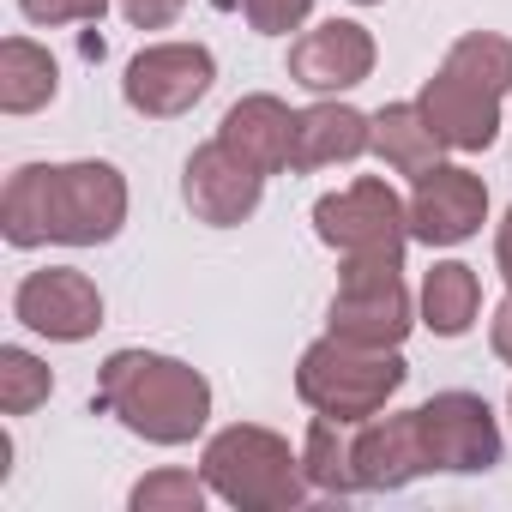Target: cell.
Segmentation results:
<instances>
[{
  "mask_svg": "<svg viewBox=\"0 0 512 512\" xmlns=\"http://www.w3.org/2000/svg\"><path fill=\"white\" fill-rule=\"evenodd\" d=\"M416 422H422V446H428L434 470H488L500 458V428H494L488 404L470 392L428 398L416 410Z\"/></svg>",
  "mask_w": 512,
  "mask_h": 512,
  "instance_id": "obj_9",
  "label": "cell"
},
{
  "mask_svg": "<svg viewBox=\"0 0 512 512\" xmlns=\"http://www.w3.org/2000/svg\"><path fill=\"white\" fill-rule=\"evenodd\" d=\"M410 332V296L398 284V260H350L332 296V338L398 350Z\"/></svg>",
  "mask_w": 512,
  "mask_h": 512,
  "instance_id": "obj_7",
  "label": "cell"
},
{
  "mask_svg": "<svg viewBox=\"0 0 512 512\" xmlns=\"http://www.w3.org/2000/svg\"><path fill=\"white\" fill-rule=\"evenodd\" d=\"M181 7H187V0H121V13H127L139 31H163V25H175Z\"/></svg>",
  "mask_w": 512,
  "mask_h": 512,
  "instance_id": "obj_25",
  "label": "cell"
},
{
  "mask_svg": "<svg viewBox=\"0 0 512 512\" xmlns=\"http://www.w3.org/2000/svg\"><path fill=\"white\" fill-rule=\"evenodd\" d=\"M404 362L392 350H368V344H350V338H326L302 356L296 368V392L320 410V416H338V422H368L386 410V398L404 386Z\"/></svg>",
  "mask_w": 512,
  "mask_h": 512,
  "instance_id": "obj_4",
  "label": "cell"
},
{
  "mask_svg": "<svg viewBox=\"0 0 512 512\" xmlns=\"http://www.w3.org/2000/svg\"><path fill=\"white\" fill-rule=\"evenodd\" d=\"M488 338H494V356H500V362L512 368V296H506V302L494 308V326H488Z\"/></svg>",
  "mask_w": 512,
  "mask_h": 512,
  "instance_id": "obj_26",
  "label": "cell"
},
{
  "mask_svg": "<svg viewBox=\"0 0 512 512\" xmlns=\"http://www.w3.org/2000/svg\"><path fill=\"white\" fill-rule=\"evenodd\" d=\"M127 223V181L109 163H61V169H19L0 199V229L13 247H43V241H73L97 247L115 241Z\"/></svg>",
  "mask_w": 512,
  "mask_h": 512,
  "instance_id": "obj_1",
  "label": "cell"
},
{
  "mask_svg": "<svg viewBox=\"0 0 512 512\" xmlns=\"http://www.w3.org/2000/svg\"><path fill=\"white\" fill-rule=\"evenodd\" d=\"M49 368L25 350H0V410L7 416H31L43 398H49Z\"/></svg>",
  "mask_w": 512,
  "mask_h": 512,
  "instance_id": "obj_21",
  "label": "cell"
},
{
  "mask_svg": "<svg viewBox=\"0 0 512 512\" xmlns=\"http://www.w3.org/2000/svg\"><path fill=\"white\" fill-rule=\"evenodd\" d=\"M31 25H97L109 0H19Z\"/></svg>",
  "mask_w": 512,
  "mask_h": 512,
  "instance_id": "obj_24",
  "label": "cell"
},
{
  "mask_svg": "<svg viewBox=\"0 0 512 512\" xmlns=\"http://www.w3.org/2000/svg\"><path fill=\"white\" fill-rule=\"evenodd\" d=\"M217 139L247 163V169H260V175H278V169H290V145H296V115L278 103V97H241L229 115H223V127H217Z\"/></svg>",
  "mask_w": 512,
  "mask_h": 512,
  "instance_id": "obj_14",
  "label": "cell"
},
{
  "mask_svg": "<svg viewBox=\"0 0 512 512\" xmlns=\"http://www.w3.org/2000/svg\"><path fill=\"white\" fill-rule=\"evenodd\" d=\"M362 151H374V121L344 109V103H320L308 115H296V145H290V169H326V163H356Z\"/></svg>",
  "mask_w": 512,
  "mask_h": 512,
  "instance_id": "obj_16",
  "label": "cell"
},
{
  "mask_svg": "<svg viewBox=\"0 0 512 512\" xmlns=\"http://www.w3.org/2000/svg\"><path fill=\"white\" fill-rule=\"evenodd\" d=\"M199 500H205V488H199L193 476H181V470H163V476H151V482L133 488V506H139V512H157V506L199 512Z\"/></svg>",
  "mask_w": 512,
  "mask_h": 512,
  "instance_id": "obj_22",
  "label": "cell"
},
{
  "mask_svg": "<svg viewBox=\"0 0 512 512\" xmlns=\"http://www.w3.org/2000/svg\"><path fill=\"white\" fill-rule=\"evenodd\" d=\"M476 302H482L476 272H470V266H458V260L434 266V272H428V284H422V320H428L440 338H464V332H470V320H476Z\"/></svg>",
  "mask_w": 512,
  "mask_h": 512,
  "instance_id": "obj_19",
  "label": "cell"
},
{
  "mask_svg": "<svg viewBox=\"0 0 512 512\" xmlns=\"http://www.w3.org/2000/svg\"><path fill=\"white\" fill-rule=\"evenodd\" d=\"M205 482L229 506H296L302 500V470L290 446L266 428H223L205 446Z\"/></svg>",
  "mask_w": 512,
  "mask_h": 512,
  "instance_id": "obj_5",
  "label": "cell"
},
{
  "mask_svg": "<svg viewBox=\"0 0 512 512\" xmlns=\"http://www.w3.org/2000/svg\"><path fill=\"white\" fill-rule=\"evenodd\" d=\"M211 79H217V67H211V55H205L199 43H157V49L133 55L121 91H127V103H133L139 115L175 121V115H187V109L211 91Z\"/></svg>",
  "mask_w": 512,
  "mask_h": 512,
  "instance_id": "obj_8",
  "label": "cell"
},
{
  "mask_svg": "<svg viewBox=\"0 0 512 512\" xmlns=\"http://www.w3.org/2000/svg\"><path fill=\"white\" fill-rule=\"evenodd\" d=\"M374 73V37L350 19H332L320 31H308L302 43H290V79L308 91H350Z\"/></svg>",
  "mask_w": 512,
  "mask_h": 512,
  "instance_id": "obj_13",
  "label": "cell"
},
{
  "mask_svg": "<svg viewBox=\"0 0 512 512\" xmlns=\"http://www.w3.org/2000/svg\"><path fill=\"white\" fill-rule=\"evenodd\" d=\"M422 470H434V464H428L416 410H410V416L368 422V428L356 434V482H362V488H404V482L422 476Z\"/></svg>",
  "mask_w": 512,
  "mask_h": 512,
  "instance_id": "obj_15",
  "label": "cell"
},
{
  "mask_svg": "<svg viewBox=\"0 0 512 512\" xmlns=\"http://www.w3.org/2000/svg\"><path fill=\"white\" fill-rule=\"evenodd\" d=\"M314 229L344 260H398L410 241V205H398L386 181H356L314 205Z\"/></svg>",
  "mask_w": 512,
  "mask_h": 512,
  "instance_id": "obj_6",
  "label": "cell"
},
{
  "mask_svg": "<svg viewBox=\"0 0 512 512\" xmlns=\"http://www.w3.org/2000/svg\"><path fill=\"white\" fill-rule=\"evenodd\" d=\"M55 61H49V49H37V43H25V37H13L7 49H0V109L7 115H31V109H43L49 97H55Z\"/></svg>",
  "mask_w": 512,
  "mask_h": 512,
  "instance_id": "obj_18",
  "label": "cell"
},
{
  "mask_svg": "<svg viewBox=\"0 0 512 512\" xmlns=\"http://www.w3.org/2000/svg\"><path fill=\"white\" fill-rule=\"evenodd\" d=\"M494 253H500V272H506V284H512V211H506V223H500V241H494Z\"/></svg>",
  "mask_w": 512,
  "mask_h": 512,
  "instance_id": "obj_27",
  "label": "cell"
},
{
  "mask_svg": "<svg viewBox=\"0 0 512 512\" xmlns=\"http://www.w3.org/2000/svg\"><path fill=\"white\" fill-rule=\"evenodd\" d=\"M362 7H368V0H362Z\"/></svg>",
  "mask_w": 512,
  "mask_h": 512,
  "instance_id": "obj_28",
  "label": "cell"
},
{
  "mask_svg": "<svg viewBox=\"0 0 512 512\" xmlns=\"http://www.w3.org/2000/svg\"><path fill=\"white\" fill-rule=\"evenodd\" d=\"M440 145H446V139L428 127L422 103H392V109L374 115V151H380V163L398 169V175H428V169L440 163Z\"/></svg>",
  "mask_w": 512,
  "mask_h": 512,
  "instance_id": "obj_17",
  "label": "cell"
},
{
  "mask_svg": "<svg viewBox=\"0 0 512 512\" xmlns=\"http://www.w3.org/2000/svg\"><path fill=\"white\" fill-rule=\"evenodd\" d=\"M97 410L121 416L133 434H145L157 446H181V440H193L205 428L211 386L175 356L115 350L103 362V380H97Z\"/></svg>",
  "mask_w": 512,
  "mask_h": 512,
  "instance_id": "obj_2",
  "label": "cell"
},
{
  "mask_svg": "<svg viewBox=\"0 0 512 512\" xmlns=\"http://www.w3.org/2000/svg\"><path fill=\"white\" fill-rule=\"evenodd\" d=\"M506 91H512V43L494 31H470L446 49L440 73L428 79L422 115L452 151H488Z\"/></svg>",
  "mask_w": 512,
  "mask_h": 512,
  "instance_id": "obj_3",
  "label": "cell"
},
{
  "mask_svg": "<svg viewBox=\"0 0 512 512\" xmlns=\"http://www.w3.org/2000/svg\"><path fill=\"white\" fill-rule=\"evenodd\" d=\"M308 7H314V0H241L247 25H253V31H266V37H284V31H296V25L308 19Z\"/></svg>",
  "mask_w": 512,
  "mask_h": 512,
  "instance_id": "obj_23",
  "label": "cell"
},
{
  "mask_svg": "<svg viewBox=\"0 0 512 512\" xmlns=\"http://www.w3.org/2000/svg\"><path fill=\"white\" fill-rule=\"evenodd\" d=\"M302 464H308V482L326 488V494L362 488V482H356V440H344V422H338V416H314Z\"/></svg>",
  "mask_w": 512,
  "mask_h": 512,
  "instance_id": "obj_20",
  "label": "cell"
},
{
  "mask_svg": "<svg viewBox=\"0 0 512 512\" xmlns=\"http://www.w3.org/2000/svg\"><path fill=\"white\" fill-rule=\"evenodd\" d=\"M482 211H488V187H482V175L434 163L428 175H416L410 235H416V241H428V247H458V241H470V235H476Z\"/></svg>",
  "mask_w": 512,
  "mask_h": 512,
  "instance_id": "obj_11",
  "label": "cell"
},
{
  "mask_svg": "<svg viewBox=\"0 0 512 512\" xmlns=\"http://www.w3.org/2000/svg\"><path fill=\"white\" fill-rule=\"evenodd\" d=\"M260 187H266V175L247 169L223 139L205 145V151H193V157H187V181H181L193 217L211 223V229H229V223L253 217V205H260Z\"/></svg>",
  "mask_w": 512,
  "mask_h": 512,
  "instance_id": "obj_12",
  "label": "cell"
},
{
  "mask_svg": "<svg viewBox=\"0 0 512 512\" xmlns=\"http://www.w3.org/2000/svg\"><path fill=\"white\" fill-rule=\"evenodd\" d=\"M13 308H19V320H25L31 332L61 338V344H79V338H91V332L103 326V296H97V284H91L85 272H73V266L31 272V278L19 284Z\"/></svg>",
  "mask_w": 512,
  "mask_h": 512,
  "instance_id": "obj_10",
  "label": "cell"
}]
</instances>
